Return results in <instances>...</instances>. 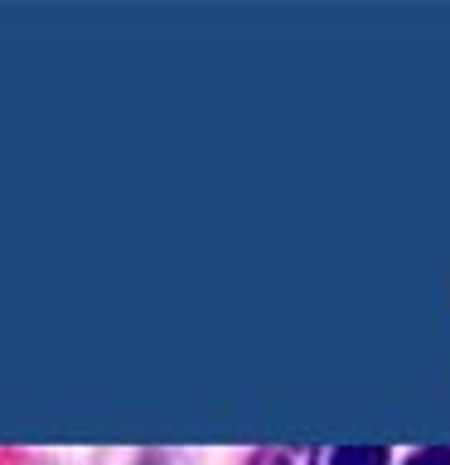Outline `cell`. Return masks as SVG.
<instances>
[{"instance_id":"2","label":"cell","mask_w":450,"mask_h":465,"mask_svg":"<svg viewBox=\"0 0 450 465\" xmlns=\"http://www.w3.org/2000/svg\"><path fill=\"white\" fill-rule=\"evenodd\" d=\"M406 465H450V450H441V446H431V450H416Z\"/></svg>"},{"instance_id":"1","label":"cell","mask_w":450,"mask_h":465,"mask_svg":"<svg viewBox=\"0 0 450 465\" xmlns=\"http://www.w3.org/2000/svg\"><path fill=\"white\" fill-rule=\"evenodd\" d=\"M334 465H387V450H377V446H339L334 450Z\"/></svg>"}]
</instances>
